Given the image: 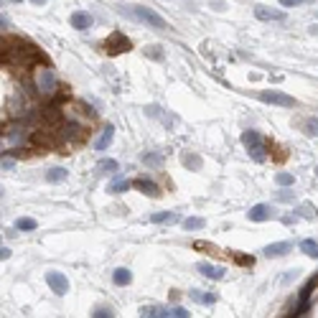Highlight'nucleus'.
<instances>
[{
  "label": "nucleus",
  "mask_w": 318,
  "mask_h": 318,
  "mask_svg": "<svg viewBox=\"0 0 318 318\" xmlns=\"http://www.w3.org/2000/svg\"><path fill=\"white\" fill-rule=\"evenodd\" d=\"M117 10L123 13V16L132 18V21H138V23H143L148 28H153V31H165V28H168V23H165L156 10H150L145 5H117Z\"/></svg>",
  "instance_id": "obj_1"
},
{
  "label": "nucleus",
  "mask_w": 318,
  "mask_h": 318,
  "mask_svg": "<svg viewBox=\"0 0 318 318\" xmlns=\"http://www.w3.org/2000/svg\"><path fill=\"white\" fill-rule=\"evenodd\" d=\"M242 145L247 148V153H250V158L252 160H257V163H265V158H267V145H265V140H262V135L257 132V130H245L242 132Z\"/></svg>",
  "instance_id": "obj_2"
},
{
  "label": "nucleus",
  "mask_w": 318,
  "mask_h": 318,
  "mask_svg": "<svg viewBox=\"0 0 318 318\" xmlns=\"http://www.w3.org/2000/svg\"><path fill=\"white\" fill-rule=\"evenodd\" d=\"M36 89L41 95H54V89H56V77H54V71L49 66H38L36 69Z\"/></svg>",
  "instance_id": "obj_3"
},
{
  "label": "nucleus",
  "mask_w": 318,
  "mask_h": 318,
  "mask_svg": "<svg viewBox=\"0 0 318 318\" xmlns=\"http://www.w3.org/2000/svg\"><path fill=\"white\" fill-rule=\"evenodd\" d=\"M260 99L267 104H275V107H295V99L285 92H278V89H270V92H260Z\"/></svg>",
  "instance_id": "obj_4"
},
{
  "label": "nucleus",
  "mask_w": 318,
  "mask_h": 318,
  "mask_svg": "<svg viewBox=\"0 0 318 318\" xmlns=\"http://www.w3.org/2000/svg\"><path fill=\"white\" fill-rule=\"evenodd\" d=\"M102 46H104V51H107V54H123V51H130V38L123 36L120 31H115L107 41L102 43Z\"/></svg>",
  "instance_id": "obj_5"
},
{
  "label": "nucleus",
  "mask_w": 318,
  "mask_h": 318,
  "mask_svg": "<svg viewBox=\"0 0 318 318\" xmlns=\"http://www.w3.org/2000/svg\"><path fill=\"white\" fill-rule=\"evenodd\" d=\"M46 285L51 287L56 295H66V293H69V280H66V275H62V272H56V270L46 272Z\"/></svg>",
  "instance_id": "obj_6"
},
{
  "label": "nucleus",
  "mask_w": 318,
  "mask_h": 318,
  "mask_svg": "<svg viewBox=\"0 0 318 318\" xmlns=\"http://www.w3.org/2000/svg\"><path fill=\"white\" fill-rule=\"evenodd\" d=\"M247 219L250 222H267V219H275V209L270 204H254L247 211Z\"/></svg>",
  "instance_id": "obj_7"
},
{
  "label": "nucleus",
  "mask_w": 318,
  "mask_h": 318,
  "mask_svg": "<svg viewBox=\"0 0 318 318\" xmlns=\"http://www.w3.org/2000/svg\"><path fill=\"white\" fill-rule=\"evenodd\" d=\"M254 16L260 18V21H265V23H270V21H275V23H283V21H285V13H283V10L267 8V5H257V8H254Z\"/></svg>",
  "instance_id": "obj_8"
},
{
  "label": "nucleus",
  "mask_w": 318,
  "mask_h": 318,
  "mask_svg": "<svg viewBox=\"0 0 318 318\" xmlns=\"http://www.w3.org/2000/svg\"><path fill=\"white\" fill-rule=\"evenodd\" d=\"M196 270H199L204 278H209V280H224V275H226L224 267H217V265H211V262H199V265H196Z\"/></svg>",
  "instance_id": "obj_9"
},
{
  "label": "nucleus",
  "mask_w": 318,
  "mask_h": 318,
  "mask_svg": "<svg viewBox=\"0 0 318 318\" xmlns=\"http://www.w3.org/2000/svg\"><path fill=\"white\" fill-rule=\"evenodd\" d=\"M71 28H77V31H87V28H92V16H89L87 10H74L71 13Z\"/></svg>",
  "instance_id": "obj_10"
},
{
  "label": "nucleus",
  "mask_w": 318,
  "mask_h": 318,
  "mask_svg": "<svg viewBox=\"0 0 318 318\" xmlns=\"http://www.w3.org/2000/svg\"><path fill=\"white\" fill-rule=\"evenodd\" d=\"M132 186L135 189H140V193H145V196H150V199H158V196H160V191H158V186L153 184V181H148V178H135L132 181Z\"/></svg>",
  "instance_id": "obj_11"
},
{
  "label": "nucleus",
  "mask_w": 318,
  "mask_h": 318,
  "mask_svg": "<svg viewBox=\"0 0 318 318\" xmlns=\"http://www.w3.org/2000/svg\"><path fill=\"white\" fill-rule=\"evenodd\" d=\"M290 250H293L290 242H272V245H267L262 252H265V257H283V254H287Z\"/></svg>",
  "instance_id": "obj_12"
},
{
  "label": "nucleus",
  "mask_w": 318,
  "mask_h": 318,
  "mask_svg": "<svg viewBox=\"0 0 318 318\" xmlns=\"http://www.w3.org/2000/svg\"><path fill=\"white\" fill-rule=\"evenodd\" d=\"M112 283L120 285V287H123V285H130V283H132V272H130L127 267H117V270L112 272Z\"/></svg>",
  "instance_id": "obj_13"
},
{
  "label": "nucleus",
  "mask_w": 318,
  "mask_h": 318,
  "mask_svg": "<svg viewBox=\"0 0 318 318\" xmlns=\"http://www.w3.org/2000/svg\"><path fill=\"white\" fill-rule=\"evenodd\" d=\"M112 138H115V125H107V127H104V132L97 138L95 150H104V148H107V145L112 143Z\"/></svg>",
  "instance_id": "obj_14"
},
{
  "label": "nucleus",
  "mask_w": 318,
  "mask_h": 318,
  "mask_svg": "<svg viewBox=\"0 0 318 318\" xmlns=\"http://www.w3.org/2000/svg\"><path fill=\"white\" fill-rule=\"evenodd\" d=\"M140 316H150V318H168L171 311L163 308V306H143L140 308Z\"/></svg>",
  "instance_id": "obj_15"
},
{
  "label": "nucleus",
  "mask_w": 318,
  "mask_h": 318,
  "mask_svg": "<svg viewBox=\"0 0 318 318\" xmlns=\"http://www.w3.org/2000/svg\"><path fill=\"white\" fill-rule=\"evenodd\" d=\"M181 163H184L186 168H191V171H201V165H204L201 156H196V153H184L181 156Z\"/></svg>",
  "instance_id": "obj_16"
},
{
  "label": "nucleus",
  "mask_w": 318,
  "mask_h": 318,
  "mask_svg": "<svg viewBox=\"0 0 318 318\" xmlns=\"http://www.w3.org/2000/svg\"><path fill=\"white\" fill-rule=\"evenodd\" d=\"M196 303H201V306H214L217 303V293H204V290H191L189 293Z\"/></svg>",
  "instance_id": "obj_17"
},
{
  "label": "nucleus",
  "mask_w": 318,
  "mask_h": 318,
  "mask_svg": "<svg viewBox=\"0 0 318 318\" xmlns=\"http://www.w3.org/2000/svg\"><path fill=\"white\" fill-rule=\"evenodd\" d=\"M46 181L49 184H62V181H66V168H51V171H46Z\"/></svg>",
  "instance_id": "obj_18"
},
{
  "label": "nucleus",
  "mask_w": 318,
  "mask_h": 318,
  "mask_svg": "<svg viewBox=\"0 0 318 318\" xmlns=\"http://www.w3.org/2000/svg\"><path fill=\"white\" fill-rule=\"evenodd\" d=\"M300 252H306L308 257L318 260V242H313V239H303V242H300Z\"/></svg>",
  "instance_id": "obj_19"
},
{
  "label": "nucleus",
  "mask_w": 318,
  "mask_h": 318,
  "mask_svg": "<svg viewBox=\"0 0 318 318\" xmlns=\"http://www.w3.org/2000/svg\"><path fill=\"white\" fill-rule=\"evenodd\" d=\"M206 226V222L201 219V217H189V219H184V229L186 232H196V229H204Z\"/></svg>",
  "instance_id": "obj_20"
},
{
  "label": "nucleus",
  "mask_w": 318,
  "mask_h": 318,
  "mask_svg": "<svg viewBox=\"0 0 318 318\" xmlns=\"http://www.w3.org/2000/svg\"><path fill=\"white\" fill-rule=\"evenodd\" d=\"M150 222H153V224H163V222L173 224V222H178V217L173 214V211H160V214H153V217H150Z\"/></svg>",
  "instance_id": "obj_21"
},
{
  "label": "nucleus",
  "mask_w": 318,
  "mask_h": 318,
  "mask_svg": "<svg viewBox=\"0 0 318 318\" xmlns=\"http://www.w3.org/2000/svg\"><path fill=\"white\" fill-rule=\"evenodd\" d=\"M298 217H303V219H316V206L308 204V201L298 204Z\"/></svg>",
  "instance_id": "obj_22"
},
{
  "label": "nucleus",
  "mask_w": 318,
  "mask_h": 318,
  "mask_svg": "<svg viewBox=\"0 0 318 318\" xmlns=\"http://www.w3.org/2000/svg\"><path fill=\"white\" fill-rule=\"evenodd\" d=\"M36 219H31V217H21L18 222H16V229H21V232H33L36 229Z\"/></svg>",
  "instance_id": "obj_23"
},
{
  "label": "nucleus",
  "mask_w": 318,
  "mask_h": 318,
  "mask_svg": "<svg viewBox=\"0 0 318 318\" xmlns=\"http://www.w3.org/2000/svg\"><path fill=\"white\" fill-rule=\"evenodd\" d=\"M130 189V181L127 178H115L110 184V193H125Z\"/></svg>",
  "instance_id": "obj_24"
},
{
  "label": "nucleus",
  "mask_w": 318,
  "mask_h": 318,
  "mask_svg": "<svg viewBox=\"0 0 318 318\" xmlns=\"http://www.w3.org/2000/svg\"><path fill=\"white\" fill-rule=\"evenodd\" d=\"M143 163L150 165V168H160V165H163V156H158V153H143Z\"/></svg>",
  "instance_id": "obj_25"
},
{
  "label": "nucleus",
  "mask_w": 318,
  "mask_h": 318,
  "mask_svg": "<svg viewBox=\"0 0 318 318\" xmlns=\"http://www.w3.org/2000/svg\"><path fill=\"white\" fill-rule=\"evenodd\" d=\"M117 168H120V165H117V160H112V158L97 163V171H99V173H115Z\"/></svg>",
  "instance_id": "obj_26"
},
{
  "label": "nucleus",
  "mask_w": 318,
  "mask_h": 318,
  "mask_svg": "<svg viewBox=\"0 0 318 318\" xmlns=\"http://www.w3.org/2000/svg\"><path fill=\"white\" fill-rule=\"evenodd\" d=\"M303 127H306V130H303L306 135H311V138H318V117H308L306 123H303Z\"/></svg>",
  "instance_id": "obj_27"
},
{
  "label": "nucleus",
  "mask_w": 318,
  "mask_h": 318,
  "mask_svg": "<svg viewBox=\"0 0 318 318\" xmlns=\"http://www.w3.org/2000/svg\"><path fill=\"white\" fill-rule=\"evenodd\" d=\"M275 184H278V186H293V184H295V176H293V173L280 171V173L275 176Z\"/></svg>",
  "instance_id": "obj_28"
},
{
  "label": "nucleus",
  "mask_w": 318,
  "mask_h": 318,
  "mask_svg": "<svg viewBox=\"0 0 318 318\" xmlns=\"http://www.w3.org/2000/svg\"><path fill=\"white\" fill-rule=\"evenodd\" d=\"M92 316H95V318H104V316L110 318V316H115V311H112L110 306H97V308L92 311Z\"/></svg>",
  "instance_id": "obj_29"
},
{
  "label": "nucleus",
  "mask_w": 318,
  "mask_h": 318,
  "mask_svg": "<svg viewBox=\"0 0 318 318\" xmlns=\"http://www.w3.org/2000/svg\"><path fill=\"white\" fill-rule=\"evenodd\" d=\"M145 56H148V59H156V62H160V59H163V51H160V46H148V49H145Z\"/></svg>",
  "instance_id": "obj_30"
},
{
  "label": "nucleus",
  "mask_w": 318,
  "mask_h": 318,
  "mask_svg": "<svg viewBox=\"0 0 318 318\" xmlns=\"http://www.w3.org/2000/svg\"><path fill=\"white\" fill-rule=\"evenodd\" d=\"M168 311H171V318H186V316H189L186 308H178V306H176V308H168Z\"/></svg>",
  "instance_id": "obj_31"
},
{
  "label": "nucleus",
  "mask_w": 318,
  "mask_h": 318,
  "mask_svg": "<svg viewBox=\"0 0 318 318\" xmlns=\"http://www.w3.org/2000/svg\"><path fill=\"white\" fill-rule=\"evenodd\" d=\"M278 199H280V201H293V199H295V193H293V191H280V193H278Z\"/></svg>",
  "instance_id": "obj_32"
},
{
  "label": "nucleus",
  "mask_w": 318,
  "mask_h": 318,
  "mask_svg": "<svg viewBox=\"0 0 318 318\" xmlns=\"http://www.w3.org/2000/svg\"><path fill=\"white\" fill-rule=\"evenodd\" d=\"M300 3H306V0H280L283 8H295V5H300Z\"/></svg>",
  "instance_id": "obj_33"
},
{
  "label": "nucleus",
  "mask_w": 318,
  "mask_h": 318,
  "mask_svg": "<svg viewBox=\"0 0 318 318\" xmlns=\"http://www.w3.org/2000/svg\"><path fill=\"white\" fill-rule=\"evenodd\" d=\"M13 165H16L13 158H3V171H13Z\"/></svg>",
  "instance_id": "obj_34"
},
{
  "label": "nucleus",
  "mask_w": 318,
  "mask_h": 318,
  "mask_svg": "<svg viewBox=\"0 0 318 318\" xmlns=\"http://www.w3.org/2000/svg\"><path fill=\"white\" fill-rule=\"evenodd\" d=\"M10 257V250L8 247H0V260H8Z\"/></svg>",
  "instance_id": "obj_35"
},
{
  "label": "nucleus",
  "mask_w": 318,
  "mask_h": 318,
  "mask_svg": "<svg viewBox=\"0 0 318 318\" xmlns=\"http://www.w3.org/2000/svg\"><path fill=\"white\" fill-rule=\"evenodd\" d=\"M298 272H300V270H290V275H285V283H290V280H295V278H298Z\"/></svg>",
  "instance_id": "obj_36"
},
{
  "label": "nucleus",
  "mask_w": 318,
  "mask_h": 318,
  "mask_svg": "<svg viewBox=\"0 0 318 318\" xmlns=\"http://www.w3.org/2000/svg\"><path fill=\"white\" fill-rule=\"evenodd\" d=\"M0 26H3V28H8V26H10V21H8V16H3V18H0Z\"/></svg>",
  "instance_id": "obj_37"
},
{
  "label": "nucleus",
  "mask_w": 318,
  "mask_h": 318,
  "mask_svg": "<svg viewBox=\"0 0 318 318\" xmlns=\"http://www.w3.org/2000/svg\"><path fill=\"white\" fill-rule=\"evenodd\" d=\"M33 5H46V0H31Z\"/></svg>",
  "instance_id": "obj_38"
},
{
  "label": "nucleus",
  "mask_w": 318,
  "mask_h": 318,
  "mask_svg": "<svg viewBox=\"0 0 318 318\" xmlns=\"http://www.w3.org/2000/svg\"><path fill=\"white\" fill-rule=\"evenodd\" d=\"M316 176H318V165H316Z\"/></svg>",
  "instance_id": "obj_39"
},
{
  "label": "nucleus",
  "mask_w": 318,
  "mask_h": 318,
  "mask_svg": "<svg viewBox=\"0 0 318 318\" xmlns=\"http://www.w3.org/2000/svg\"><path fill=\"white\" fill-rule=\"evenodd\" d=\"M13 3H21V0H13Z\"/></svg>",
  "instance_id": "obj_40"
}]
</instances>
